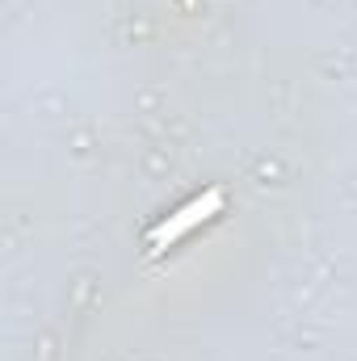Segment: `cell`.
I'll list each match as a JSON object with an SVG mask.
<instances>
[{
	"mask_svg": "<svg viewBox=\"0 0 357 361\" xmlns=\"http://www.w3.org/2000/svg\"><path fill=\"white\" fill-rule=\"evenodd\" d=\"M185 4H193V0H185Z\"/></svg>",
	"mask_w": 357,
	"mask_h": 361,
	"instance_id": "7a4b0ae2",
	"label": "cell"
},
{
	"mask_svg": "<svg viewBox=\"0 0 357 361\" xmlns=\"http://www.w3.org/2000/svg\"><path fill=\"white\" fill-rule=\"evenodd\" d=\"M219 206H223V193H219V189H210L206 197H198V202H189V206L181 210L177 219H169L164 227H156V235H152V244H156V248H152V252H160L164 244H173V240H181V235H185V231H189L193 223H202V219H210V214H214Z\"/></svg>",
	"mask_w": 357,
	"mask_h": 361,
	"instance_id": "6da1fadb",
	"label": "cell"
}]
</instances>
